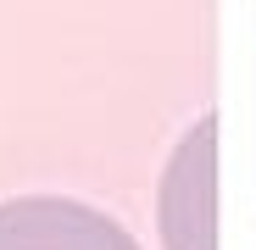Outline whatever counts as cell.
<instances>
[{
	"label": "cell",
	"mask_w": 256,
	"mask_h": 250,
	"mask_svg": "<svg viewBox=\"0 0 256 250\" xmlns=\"http://www.w3.org/2000/svg\"><path fill=\"white\" fill-rule=\"evenodd\" d=\"M212 161H218V122L200 117L184 134L162 173L156 195V223L167 250H218V228H212Z\"/></svg>",
	"instance_id": "6da1fadb"
},
{
	"label": "cell",
	"mask_w": 256,
	"mask_h": 250,
	"mask_svg": "<svg viewBox=\"0 0 256 250\" xmlns=\"http://www.w3.org/2000/svg\"><path fill=\"white\" fill-rule=\"evenodd\" d=\"M0 250H140L134 234L106 212L62 195L0 200Z\"/></svg>",
	"instance_id": "7a4b0ae2"
}]
</instances>
